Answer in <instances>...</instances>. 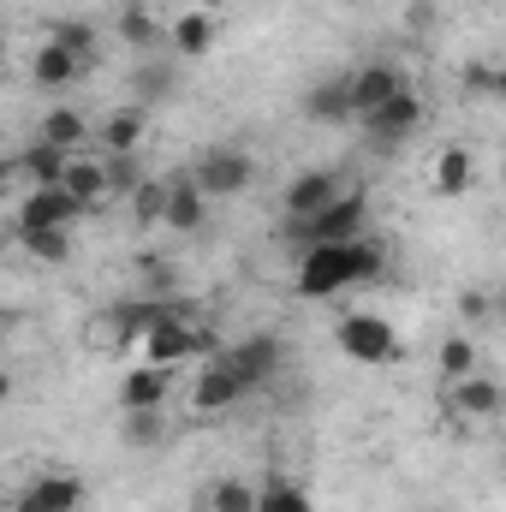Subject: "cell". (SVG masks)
Listing matches in <instances>:
<instances>
[{
    "label": "cell",
    "instance_id": "cell-1",
    "mask_svg": "<svg viewBox=\"0 0 506 512\" xmlns=\"http://www.w3.org/2000/svg\"><path fill=\"white\" fill-rule=\"evenodd\" d=\"M381 245L370 239H346V245H316L298 256V298H334L346 286H364L381 274Z\"/></svg>",
    "mask_w": 506,
    "mask_h": 512
},
{
    "label": "cell",
    "instance_id": "cell-2",
    "mask_svg": "<svg viewBox=\"0 0 506 512\" xmlns=\"http://www.w3.org/2000/svg\"><path fill=\"white\" fill-rule=\"evenodd\" d=\"M364 221H370V197L364 191H346V197H334L322 215H310V221H280V239L286 245H298V256L316 251V245H346V239H364Z\"/></svg>",
    "mask_w": 506,
    "mask_h": 512
},
{
    "label": "cell",
    "instance_id": "cell-3",
    "mask_svg": "<svg viewBox=\"0 0 506 512\" xmlns=\"http://www.w3.org/2000/svg\"><path fill=\"white\" fill-rule=\"evenodd\" d=\"M334 346L352 358V364H399L405 358V346H399V334H393V322H381L376 310H352V316H340V328H334Z\"/></svg>",
    "mask_w": 506,
    "mask_h": 512
},
{
    "label": "cell",
    "instance_id": "cell-4",
    "mask_svg": "<svg viewBox=\"0 0 506 512\" xmlns=\"http://www.w3.org/2000/svg\"><path fill=\"white\" fill-rule=\"evenodd\" d=\"M185 358H221V352H215V334H209V328H197L191 316H179V304H173V316L143 340V364L173 370V364H185Z\"/></svg>",
    "mask_w": 506,
    "mask_h": 512
},
{
    "label": "cell",
    "instance_id": "cell-5",
    "mask_svg": "<svg viewBox=\"0 0 506 512\" xmlns=\"http://www.w3.org/2000/svg\"><path fill=\"white\" fill-rule=\"evenodd\" d=\"M191 179H197L209 197H239V191H251L256 161L239 149V143H215V149H203V155H197Z\"/></svg>",
    "mask_w": 506,
    "mask_h": 512
},
{
    "label": "cell",
    "instance_id": "cell-6",
    "mask_svg": "<svg viewBox=\"0 0 506 512\" xmlns=\"http://www.w3.org/2000/svg\"><path fill=\"white\" fill-rule=\"evenodd\" d=\"M90 209L66 191V185H30L24 191V203H18V233H42V227H72V221H84Z\"/></svg>",
    "mask_w": 506,
    "mask_h": 512
},
{
    "label": "cell",
    "instance_id": "cell-7",
    "mask_svg": "<svg viewBox=\"0 0 506 512\" xmlns=\"http://www.w3.org/2000/svg\"><path fill=\"white\" fill-rule=\"evenodd\" d=\"M304 120H310V126H346V120H358L352 72H328V78H316L310 96H304Z\"/></svg>",
    "mask_w": 506,
    "mask_h": 512
},
{
    "label": "cell",
    "instance_id": "cell-8",
    "mask_svg": "<svg viewBox=\"0 0 506 512\" xmlns=\"http://www.w3.org/2000/svg\"><path fill=\"white\" fill-rule=\"evenodd\" d=\"M221 358H227V370L245 382V393H251V387L274 382V370H280V340H274V334H245V340L227 346Z\"/></svg>",
    "mask_w": 506,
    "mask_h": 512
},
{
    "label": "cell",
    "instance_id": "cell-9",
    "mask_svg": "<svg viewBox=\"0 0 506 512\" xmlns=\"http://www.w3.org/2000/svg\"><path fill=\"white\" fill-rule=\"evenodd\" d=\"M78 507H84V477H72V471H42L12 501V512H78Z\"/></svg>",
    "mask_w": 506,
    "mask_h": 512
},
{
    "label": "cell",
    "instance_id": "cell-10",
    "mask_svg": "<svg viewBox=\"0 0 506 512\" xmlns=\"http://www.w3.org/2000/svg\"><path fill=\"white\" fill-rule=\"evenodd\" d=\"M334 197H346V179L334 173V167H316V173H298L292 185H286V221H310V215H322Z\"/></svg>",
    "mask_w": 506,
    "mask_h": 512
},
{
    "label": "cell",
    "instance_id": "cell-11",
    "mask_svg": "<svg viewBox=\"0 0 506 512\" xmlns=\"http://www.w3.org/2000/svg\"><path fill=\"white\" fill-rule=\"evenodd\" d=\"M239 399H245V382L227 370V358H209L203 376L191 382V411H203V417H221V411H233Z\"/></svg>",
    "mask_w": 506,
    "mask_h": 512
},
{
    "label": "cell",
    "instance_id": "cell-12",
    "mask_svg": "<svg viewBox=\"0 0 506 512\" xmlns=\"http://www.w3.org/2000/svg\"><path fill=\"white\" fill-rule=\"evenodd\" d=\"M173 304H179V298H149V292L131 298V304H120V310H114V340H120V346H143V340L173 316Z\"/></svg>",
    "mask_w": 506,
    "mask_h": 512
},
{
    "label": "cell",
    "instance_id": "cell-13",
    "mask_svg": "<svg viewBox=\"0 0 506 512\" xmlns=\"http://www.w3.org/2000/svg\"><path fill=\"white\" fill-rule=\"evenodd\" d=\"M364 126H370V137H376V143H399V137H411V131L423 126V96L405 84L393 102H381V108L370 114V120H364Z\"/></svg>",
    "mask_w": 506,
    "mask_h": 512
},
{
    "label": "cell",
    "instance_id": "cell-14",
    "mask_svg": "<svg viewBox=\"0 0 506 512\" xmlns=\"http://www.w3.org/2000/svg\"><path fill=\"white\" fill-rule=\"evenodd\" d=\"M405 90V78H399V66H387V60H370V66H352V102H358V120H370L381 102H393Z\"/></svg>",
    "mask_w": 506,
    "mask_h": 512
},
{
    "label": "cell",
    "instance_id": "cell-15",
    "mask_svg": "<svg viewBox=\"0 0 506 512\" xmlns=\"http://www.w3.org/2000/svg\"><path fill=\"white\" fill-rule=\"evenodd\" d=\"M143 131H149V102H131V108H114L102 131H96V149L102 155H137L143 149Z\"/></svg>",
    "mask_w": 506,
    "mask_h": 512
},
{
    "label": "cell",
    "instance_id": "cell-16",
    "mask_svg": "<svg viewBox=\"0 0 506 512\" xmlns=\"http://www.w3.org/2000/svg\"><path fill=\"white\" fill-rule=\"evenodd\" d=\"M84 72H90V66H84L66 42H54V36H48V42L36 48V60H30V78H36L42 90H66V84H78Z\"/></svg>",
    "mask_w": 506,
    "mask_h": 512
},
{
    "label": "cell",
    "instance_id": "cell-17",
    "mask_svg": "<svg viewBox=\"0 0 506 512\" xmlns=\"http://www.w3.org/2000/svg\"><path fill=\"white\" fill-rule=\"evenodd\" d=\"M167 387H173V370L161 364H143L120 382V411H161L167 405Z\"/></svg>",
    "mask_w": 506,
    "mask_h": 512
},
{
    "label": "cell",
    "instance_id": "cell-18",
    "mask_svg": "<svg viewBox=\"0 0 506 512\" xmlns=\"http://www.w3.org/2000/svg\"><path fill=\"white\" fill-rule=\"evenodd\" d=\"M12 173H18V179H30V185H66V173H72V155L36 137V143H30L18 161H12Z\"/></svg>",
    "mask_w": 506,
    "mask_h": 512
},
{
    "label": "cell",
    "instance_id": "cell-19",
    "mask_svg": "<svg viewBox=\"0 0 506 512\" xmlns=\"http://www.w3.org/2000/svg\"><path fill=\"white\" fill-rule=\"evenodd\" d=\"M66 191L96 215L108 197H114V185H108V161L102 155H72V173H66Z\"/></svg>",
    "mask_w": 506,
    "mask_h": 512
},
{
    "label": "cell",
    "instance_id": "cell-20",
    "mask_svg": "<svg viewBox=\"0 0 506 512\" xmlns=\"http://www.w3.org/2000/svg\"><path fill=\"white\" fill-rule=\"evenodd\" d=\"M209 221V191L185 173V179H173V197H167V221L161 227H173V233H197Z\"/></svg>",
    "mask_w": 506,
    "mask_h": 512
},
{
    "label": "cell",
    "instance_id": "cell-21",
    "mask_svg": "<svg viewBox=\"0 0 506 512\" xmlns=\"http://www.w3.org/2000/svg\"><path fill=\"white\" fill-rule=\"evenodd\" d=\"M447 405H453L459 417H501L506 387H501V382H489V376H465V382H453Z\"/></svg>",
    "mask_w": 506,
    "mask_h": 512
},
{
    "label": "cell",
    "instance_id": "cell-22",
    "mask_svg": "<svg viewBox=\"0 0 506 512\" xmlns=\"http://www.w3.org/2000/svg\"><path fill=\"white\" fill-rule=\"evenodd\" d=\"M471 179H477V155H471L465 143H447V149L435 155V191H441V197H465Z\"/></svg>",
    "mask_w": 506,
    "mask_h": 512
},
{
    "label": "cell",
    "instance_id": "cell-23",
    "mask_svg": "<svg viewBox=\"0 0 506 512\" xmlns=\"http://www.w3.org/2000/svg\"><path fill=\"white\" fill-rule=\"evenodd\" d=\"M36 137L54 143V149H66V155H84V143H90V120H84L78 108H48Z\"/></svg>",
    "mask_w": 506,
    "mask_h": 512
},
{
    "label": "cell",
    "instance_id": "cell-24",
    "mask_svg": "<svg viewBox=\"0 0 506 512\" xmlns=\"http://www.w3.org/2000/svg\"><path fill=\"white\" fill-rule=\"evenodd\" d=\"M173 48H179L185 60H203V54L215 48V18H209V12H185V18H173Z\"/></svg>",
    "mask_w": 506,
    "mask_h": 512
},
{
    "label": "cell",
    "instance_id": "cell-25",
    "mask_svg": "<svg viewBox=\"0 0 506 512\" xmlns=\"http://www.w3.org/2000/svg\"><path fill=\"white\" fill-rule=\"evenodd\" d=\"M256 512H310V495H304V483H298V477L268 471V483H262V507H256Z\"/></svg>",
    "mask_w": 506,
    "mask_h": 512
},
{
    "label": "cell",
    "instance_id": "cell-26",
    "mask_svg": "<svg viewBox=\"0 0 506 512\" xmlns=\"http://www.w3.org/2000/svg\"><path fill=\"white\" fill-rule=\"evenodd\" d=\"M262 507V489L245 483V477H221L209 483V512H256Z\"/></svg>",
    "mask_w": 506,
    "mask_h": 512
},
{
    "label": "cell",
    "instance_id": "cell-27",
    "mask_svg": "<svg viewBox=\"0 0 506 512\" xmlns=\"http://www.w3.org/2000/svg\"><path fill=\"white\" fill-rule=\"evenodd\" d=\"M120 36H126L131 48H155L161 42V24H155V12L143 0H126L120 6Z\"/></svg>",
    "mask_w": 506,
    "mask_h": 512
},
{
    "label": "cell",
    "instance_id": "cell-28",
    "mask_svg": "<svg viewBox=\"0 0 506 512\" xmlns=\"http://www.w3.org/2000/svg\"><path fill=\"white\" fill-rule=\"evenodd\" d=\"M167 197H173V185L143 179V191L131 197V221H137V227H161V221H167Z\"/></svg>",
    "mask_w": 506,
    "mask_h": 512
},
{
    "label": "cell",
    "instance_id": "cell-29",
    "mask_svg": "<svg viewBox=\"0 0 506 512\" xmlns=\"http://www.w3.org/2000/svg\"><path fill=\"white\" fill-rule=\"evenodd\" d=\"M441 376H447V382L477 376V346H471V334H447V340H441Z\"/></svg>",
    "mask_w": 506,
    "mask_h": 512
},
{
    "label": "cell",
    "instance_id": "cell-30",
    "mask_svg": "<svg viewBox=\"0 0 506 512\" xmlns=\"http://www.w3.org/2000/svg\"><path fill=\"white\" fill-rule=\"evenodd\" d=\"M18 245L36 262H66L72 256V227H42V233H18Z\"/></svg>",
    "mask_w": 506,
    "mask_h": 512
},
{
    "label": "cell",
    "instance_id": "cell-31",
    "mask_svg": "<svg viewBox=\"0 0 506 512\" xmlns=\"http://www.w3.org/2000/svg\"><path fill=\"white\" fill-rule=\"evenodd\" d=\"M48 36H54V42H66L84 66H96V60H102V48H96V30H90V24H72V18H66V24H54Z\"/></svg>",
    "mask_w": 506,
    "mask_h": 512
},
{
    "label": "cell",
    "instance_id": "cell-32",
    "mask_svg": "<svg viewBox=\"0 0 506 512\" xmlns=\"http://www.w3.org/2000/svg\"><path fill=\"white\" fill-rule=\"evenodd\" d=\"M161 411H126V441L137 453H149V447H161Z\"/></svg>",
    "mask_w": 506,
    "mask_h": 512
},
{
    "label": "cell",
    "instance_id": "cell-33",
    "mask_svg": "<svg viewBox=\"0 0 506 512\" xmlns=\"http://www.w3.org/2000/svg\"><path fill=\"white\" fill-rule=\"evenodd\" d=\"M108 161V185L120 191V197H137L143 191V161L137 155H102Z\"/></svg>",
    "mask_w": 506,
    "mask_h": 512
},
{
    "label": "cell",
    "instance_id": "cell-34",
    "mask_svg": "<svg viewBox=\"0 0 506 512\" xmlns=\"http://www.w3.org/2000/svg\"><path fill=\"white\" fill-rule=\"evenodd\" d=\"M465 90H471V96H495V66H489V60H471V66H465Z\"/></svg>",
    "mask_w": 506,
    "mask_h": 512
},
{
    "label": "cell",
    "instance_id": "cell-35",
    "mask_svg": "<svg viewBox=\"0 0 506 512\" xmlns=\"http://www.w3.org/2000/svg\"><path fill=\"white\" fill-rule=\"evenodd\" d=\"M459 310H465L471 322H483V316L495 310V298H483V292H465V298H459Z\"/></svg>",
    "mask_w": 506,
    "mask_h": 512
},
{
    "label": "cell",
    "instance_id": "cell-36",
    "mask_svg": "<svg viewBox=\"0 0 506 512\" xmlns=\"http://www.w3.org/2000/svg\"><path fill=\"white\" fill-rule=\"evenodd\" d=\"M495 96L506 102V66H495Z\"/></svg>",
    "mask_w": 506,
    "mask_h": 512
},
{
    "label": "cell",
    "instance_id": "cell-37",
    "mask_svg": "<svg viewBox=\"0 0 506 512\" xmlns=\"http://www.w3.org/2000/svg\"><path fill=\"white\" fill-rule=\"evenodd\" d=\"M495 310H501V316H506V286H501V298H495Z\"/></svg>",
    "mask_w": 506,
    "mask_h": 512
},
{
    "label": "cell",
    "instance_id": "cell-38",
    "mask_svg": "<svg viewBox=\"0 0 506 512\" xmlns=\"http://www.w3.org/2000/svg\"><path fill=\"white\" fill-rule=\"evenodd\" d=\"M501 179H506V161H501Z\"/></svg>",
    "mask_w": 506,
    "mask_h": 512
},
{
    "label": "cell",
    "instance_id": "cell-39",
    "mask_svg": "<svg viewBox=\"0 0 506 512\" xmlns=\"http://www.w3.org/2000/svg\"><path fill=\"white\" fill-rule=\"evenodd\" d=\"M501 417H506V405H501Z\"/></svg>",
    "mask_w": 506,
    "mask_h": 512
}]
</instances>
